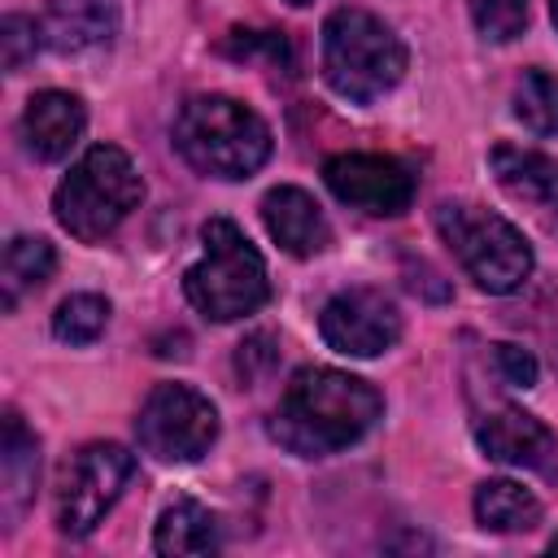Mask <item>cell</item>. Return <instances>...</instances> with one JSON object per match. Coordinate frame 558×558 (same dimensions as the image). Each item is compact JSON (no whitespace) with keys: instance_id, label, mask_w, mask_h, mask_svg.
<instances>
[{"instance_id":"1","label":"cell","mask_w":558,"mask_h":558,"mask_svg":"<svg viewBox=\"0 0 558 558\" xmlns=\"http://www.w3.org/2000/svg\"><path fill=\"white\" fill-rule=\"evenodd\" d=\"M384 414V397L336 366H305L288 379L270 436L296 458H327L357 445Z\"/></svg>"},{"instance_id":"2","label":"cell","mask_w":558,"mask_h":558,"mask_svg":"<svg viewBox=\"0 0 558 558\" xmlns=\"http://www.w3.org/2000/svg\"><path fill=\"white\" fill-rule=\"evenodd\" d=\"M174 148L214 179H248L270 157V126L231 96H192L174 118Z\"/></svg>"},{"instance_id":"3","label":"cell","mask_w":558,"mask_h":558,"mask_svg":"<svg viewBox=\"0 0 558 558\" xmlns=\"http://www.w3.org/2000/svg\"><path fill=\"white\" fill-rule=\"evenodd\" d=\"M405 74V44L366 9H336L323 22V78L336 96L371 105Z\"/></svg>"},{"instance_id":"4","label":"cell","mask_w":558,"mask_h":558,"mask_svg":"<svg viewBox=\"0 0 558 558\" xmlns=\"http://www.w3.org/2000/svg\"><path fill=\"white\" fill-rule=\"evenodd\" d=\"M140 201H144V179L135 174L131 157L118 144H96L57 183L52 209L74 240L96 244L113 235L126 222V214L140 209Z\"/></svg>"},{"instance_id":"5","label":"cell","mask_w":558,"mask_h":558,"mask_svg":"<svg viewBox=\"0 0 558 558\" xmlns=\"http://www.w3.org/2000/svg\"><path fill=\"white\" fill-rule=\"evenodd\" d=\"M201 240H205V253L183 275L187 301L214 323H235L244 314H257L270 296V279L248 235L231 218H209L201 227Z\"/></svg>"},{"instance_id":"6","label":"cell","mask_w":558,"mask_h":558,"mask_svg":"<svg viewBox=\"0 0 558 558\" xmlns=\"http://www.w3.org/2000/svg\"><path fill=\"white\" fill-rule=\"evenodd\" d=\"M436 231L484 292L506 296L527 283L532 244L501 214H488V209L462 205V201H445V205H436Z\"/></svg>"},{"instance_id":"7","label":"cell","mask_w":558,"mask_h":558,"mask_svg":"<svg viewBox=\"0 0 558 558\" xmlns=\"http://www.w3.org/2000/svg\"><path fill=\"white\" fill-rule=\"evenodd\" d=\"M135 436L157 462H196L218 440V410L187 384H157L140 405Z\"/></svg>"},{"instance_id":"8","label":"cell","mask_w":558,"mask_h":558,"mask_svg":"<svg viewBox=\"0 0 558 558\" xmlns=\"http://www.w3.org/2000/svg\"><path fill=\"white\" fill-rule=\"evenodd\" d=\"M135 475V453H126L113 440L83 445L57 484V527L65 536H87L109 514V506L122 497L126 480Z\"/></svg>"},{"instance_id":"9","label":"cell","mask_w":558,"mask_h":558,"mask_svg":"<svg viewBox=\"0 0 558 558\" xmlns=\"http://www.w3.org/2000/svg\"><path fill=\"white\" fill-rule=\"evenodd\" d=\"M323 183L336 201L375 218H397L414 201V174L384 153H336L323 161Z\"/></svg>"},{"instance_id":"10","label":"cell","mask_w":558,"mask_h":558,"mask_svg":"<svg viewBox=\"0 0 558 558\" xmlns=\"http://www.w3.org/2000/svg\"><path fill=\"white\" fill-rule=\"evenodd\" d=\"M318 331L344 357H379L401 340V314L379 288H349L323 305Z\"/></svg>"},{"instance_id":"11","label":"cell","mask_w":558,"mask_h":558,"mask_svg":"<svg viewBox=\"0 0 558 558\" xmlns=\"http://www.w3.org/2000/svg\"><path fill=\"white\" fill-rule=\"evenodd\" d=\"M475 440L493 462L523 466V471H536V475H558V440L527 410H514V405L488 410L475 423Z\"/></svg>"},{"instance_id":"12","label":"cell","mask_w":558,"mask_h":558,"mask_svg":"<svg viewBox=\"0 0 558 558\" xmlns=\"http://www.w3.org/2000/svg\"><path fill=\"white\" fill-rule=\"evenodd\" d=\"M83 126H87V109L74 92H35L22 109V122H17L26 153L39 157V161L70 157Z\"/></svg>"},{"instance_id":"13","label":"cell","mask_w":558,"mask_h":558,"mask_svg":"<svg viewBox=\"0 0 558 558\" xmlns=\"http://www.w3.org/2000/svg\"><path fill=\"white\" fill-rule=\"evenodd\" d=\"M262 222H266L270 240L292 257H314L331 244L327 214L318 209V201L305 187H292V183L270 187L262 196Z\"/></svg>"},{"instance_id":"14","label":"cell","mask_w":558,"mask_h":558,"mask_svg":"<svg viewBox=\"0 0 558 558\" xmlns=\"http://www.w3.org/2000/svg\"><path fill=\"white\" fill-rule=\"evenodd\" d=\"M44 44L57 52H87L113 39L118 31V0H48L44 13Z\"/></svg>"},{"instance_id":"15","label":"cell","mask_w":558,"mask_h":558,"mask_svg":"<svg viewBox=\"0 0 558 558\" xmlns=\"http://www.w3.org/2000/svg\"><path fill=\"white\" fill-rule=\"evenodd\" d=\"M488 161H493L497 183L514 201H527L536 209L558 214V161L554 157H545L536 148H519V144H497L488 153Z\"/></svg>"},{"instance_id":"16","label":"cell","mask_w":558,"mask_h":558,"mask_svg":"<svg viewBox=\"0 0 558 558\" xmlns=\"http://www.w3.org/2000/svg\"><path fill=\"white\" fill-rule=\"evenodd\" d=\"M35 480H39V440L26 432V423L17 418V410L4 414V440H0V506L4 519H22V510L35 497Z\"/></svg>"},{"instance_id":"17","label":"cell","mask_w":558,"mask_h":558,"mask_svg":"<svg viewBox=\"0 0 558 558\" xmlns=\"http://www.w3.org/2000/svg\"><path fill=\"white\" fill-rule=\"evenodd\" d=\"M222 545V527L218 514L192 497H179L161 510L157 532H153V549L157 554H214Z\"/></svg>"},{"instance_id":"18","label":"cell","mask_w":558,"mask_h":558,"mask_svg":"<svg viewBox=\"0 0 558 558\" xmlns=\"http://www.w3.org/2000/svg\"><path fill=\"white\" fill-rule=\"evenodd\" d=\"M475 519L484 532H532L541 523V501L514 480H484L475 488Z\"/></svg>"},{"instance_id":"19","label":"cell","mask_w":558,"mask_h":558,"mask_svg":"<svg viewBox=\"0 0 558 558\" xmlns=\"http://www.w3.org/2000/svg\"><path fill=\"white\" fill-rule=\"evenodd\" d=\"M57 270V253L48 240L39 235H13L4 244V266H0V288H4V310H13L22 301V292H35L52 279Z\"/></svg>"},{"instance_id":"20","label":"cell","mask_w":558,"mask_h":558,"mask_svg":"<svg viewBox=\"0 0 558 558\" xmlns=\"http://www.w3.org/2000/svg\"><path fill=\"white\" fill-rule=\"evenodd\" d=\"M514 118L532 135L558 131V78L549 70H523V78L514 87Z\"/></svg>"},{"instance_id":"21","label":"cell","mask_w":558,"mask_h":558,"mask_svg":"<svg viewBox=\"0 0 558 558\" xmlns=\"http://www.w3.org/2000/svg\"><path fill=\"white\" fill-rule=\"evenodd\" d=\"M109 323V301L96 292H74L52 314V336L65 344H92Z\"/></svg>"},{"instance_id":"22","label":"cell","mask_w":558,"mask_h":558,"mask_svg":"<svg viewBox=\"0 0 558 558\" xmlns=\"http://www.w3.org/2000/svg\"><path fill=\"white\" fill-rule=\"evenodd\" d=\"M466 9L475 31L493 44H510L527 26V0H466Z\"/></svg>"},{"instance_id":"23","label":"cell","mask_w":558,"mask_h":558,"mask_svg":"<svg viewBox=\"0 0 558 558\" xmlns=\"http://www.w3.org/2000/svg\"><path fill=\"white\" fill-rule=\"evenodd\" d=\"M39 44H44V26H39L35 17L9 13V17L0 22V61H4L9 74H17V70L39 52Z\"/></svg>"},{"instance_id":"24","label":"cell","mask_w":558,"mask_h":558,"mask_svg":"<svg viewBox=\"0 0 558 558\" xmlns=\"http://www.w3.org/2000/svg\"><path fill=\"white\" fill-rule=\"evenodd\" d=\"M222 52H231L235 61H253V57H266L275 70H292V48L279 31H231Z\"/></svg>"},{"instance_id":"25","label":"cell","mask_w":558,"mask_h":558,"mask_svg":"<svg viewBox=\"0 0 558 558\" xmlns=\"http://www.w3.org/2000/svg\"><path fill=\"white\" fill-rule=\"evenodd\" d=\"M275 362H279V344H275V336H266V331L248 336V340L240 344V353H235V371L244 375V384H257Z\"/></svg>"},{"instance_id":"26","label":"cell","mask_w":558,"mask_h":558,"mask_svg":"<svg viewBox=\"0 0 558 558\" xmlns=\"http://www.w3.org/2000/svg\"><path fill=\"white\" fill-rule=\"evenodd\" d=\"M493 357H497V371H501L506 384H514V388H532L536 384V357L523 344H497Z\"/></svg>"},{"instance_id":"27","label":"cell","mask_w":558,"mask_h":558,"mask_svg":"<svg viewBox=\"0 0 558 558\" xmlns=\"http://www.w3.org/2000/svg\"><path fill=\"white\" fill-rule=\"evenodd\" d=\"M549 9H554V26H558V0H549Z\"/></svg>"},{"instance_id":"28","label":"cell","mask_w":558,"mask_h":558,"mask_svg":"<svg viewBox=\"0 0 558 558\" xmlns=\"http://www.w3.org/2000/svg\"><path fill=\"white\" fill-rule=\"evenodd\" d=\"M549 554H558V536H554V541H549Z\"/></svg>"},{"instance_id":"29","label":"cell","mask_w":558,"mask_h":558,"mask_svg":"<svg viewBox=\"0 0 558 558\" xmlns=\"http://www.w3.org/2000/svg\"><path fill=\"white\" fill-rule=\"evenodd\" d=\"M288 4H296V9H301V4H314V0H288Z\"/></svg>"}]
</instances>
